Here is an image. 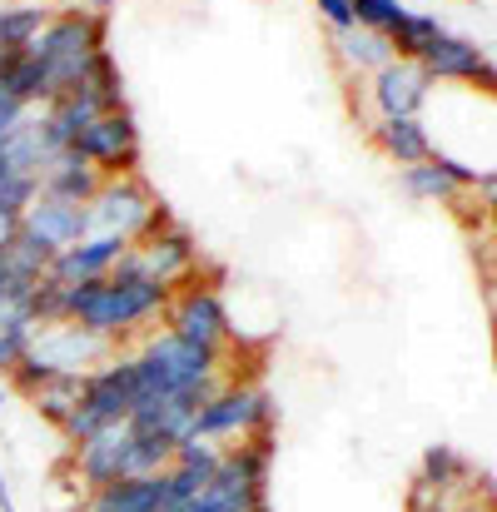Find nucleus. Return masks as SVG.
I'll return each mask as SVG.
<instances>
[{
	"mask_svg": "<svg viewBox=\"0 0 497 512\" xmlns=\"http://www.w3.org/2000/svg\"><path fill=\"white\" fill-rule=\"evenodd\" d=\"M160 329L174 334V339L194 343V348H209V353H229L234 348V324H229V309H224L219 289L214 284H199V279H189V284L174 289Z\"/></svg>",
	"mask_w": 497,
	"mask_h": 512,
	"instance_id": "obj_6",
	"label": "nucleus"
},
{
	"mask_svg": "<svg viewBox=\"0 0 497 512\" xmlns=\"http://www.w3.org/2000/svg\"><path fill=\"white\" fill-rule=\"evenodd\" d=\"M105 30L110 25L95 10H60V15H50V25L30 45V60L40 65L50 100H60V95H70V90H80L90 80L95 60L110 50L105 45Z\"/></svg>",
	"mask_w": 497,
	"mask_h": 512,
	"instance_id": "obj_2",
	"label": "nucleus"
},
{
	"mask_svg": "<svg viewBox=\"0 0 497 512\" xmlns=\"http://www.w3.org/2000/svg\"><path fill=\"white\" fill-rule=\"evenodd\" d=\"M20 229L60 254V249H70V244H80L90 234V219H85V204H70V199H55V194H35L30 209L20 214Z\"/></svg>",
	"mask_w": 497,
	"mask_h": 512,
	"instance_id": "obj_11",
	"label": "nucleus"
},
{
	"mask_svg": "<svg viewBox=\"0 0 497 512\" xmlns=\"http://www.w3.org/2000/svg\"><path fill=\"white\" fill-rule=\"evenodd\" d=\"M100 184H105V174L75 150H60L40 174V194H55V199H70V204H90L100 194Z\"/></svg>",
	"mask_w": 497,
	"mask_h": 512,
	"instance_id": "obj_16",
	"label": "nucleus"
},
{
	"mask_svg": "<svg viewBox=\"0 0 497 512\" xmlns=\"http://www.w3.org/2000/svg\"><path fill=\"white\" fill-rule=\"evenodd\" d=\"M90 234H115L125 244H145L150 234H160L169 224L165 204L150 194V184L140 174H115L100 184V194L85 204Z\"/></svg>",
	"mask_w": 497,
	"mask_h": 512,
	"instance_id": "obj_4",
	"label": "nucleus"
},
{
	"mask_svg": "<svg viewBox=\"0 0 497 512\" xmlns=\"http://www.w3.org/2000/svg\"><path fill=\"white\" fill-rule=\"evenodd\" d=\"M493 314H497V274H493Z\"/></svg>",
	"mask_w": 497,
	"mask_h": 512,
	"instance_id": "obj_32",
	"label": "nucleus"
},
{
	"mask_svg": "<svg viewBox=\"0 0 497 512\" xmlns=\"http://www.w3.org/2000/svg\"><path fill=\"white\" fill-rule=\"evenodd\" d=\"M493 353H497V348H493Z\"/></svg>",
	"mask_w": 497,
	"mask_h": 512,
	"instance_id": "obj_36",
	"label": "nucleus"
},
{
	"mask_svg": "<svg viewBox=\"0 0 497 512\" xmlns=\"http://www.w3.org/2000/svg\"><path fill=\"white\" fill-rule=\"evenodd\" d=\"M75 155H85L105 179L135 174L140 170V125H135V115H130V110L100 115V120L75 140Z\"/></svg>",
	"mask_w": 497,
	"mask_h": 512,
	"instance_id": "obj_7",
	"label": "nucleus"
},
{
	"mask_svg": "<svg viewBox=\"0 0 497 512\" xmlns=\"http://www.w3.org/2000/svg\"><path fill=\"white\" fill-rule=\"evenodd\" d=\"M443 35H448V30H443V20H438V15H413V10H408V15H403V25H398L388 40H393L398 60H423Z\"/></svg>",
	"mask_w": 497,
	"mask_h": 512,
	"instance_id": "obj_21",
	"label": "nucleus"
},
{
	"mask_svg": "<svg viewBox=\"0 0 497 512\" xmlns=\"http://www.w3.org/2000/svg\"><path fill=\"white\" fill-rule=\"evenodd\" d=\"M80 393H85V378H75V373H65V378H50L35 398H30V408L50 423V428H65V418L75 413V403H80Z\"/></svg>",
	"mask_w": 497,
	"mask_h": 512,
	"instance_id": "obj_22",
	"label": "nucleus"
},
{
	"mask_svg": "<svg viewBox=\"0 0 497 512\" xmlns=\"http://www.w3.org/2000/svg\"><path fill=\"white\" fill-rule=\"evenodd\" d=\"M0 408H5V388H0Z\"/></svg>",
	"mask_w": 497,
	"mask_h": 512,
	"instance_id": "obj_33",
	"label": "nucleus"
},
{
	"mask_svg": "<svg viewBox=\"0 0 497 512\" xmlns=\"http://www.w3.org/2000/svg\"><path fill=\"white\" fill-rule=\"evenodd\" d=\"M423 70H428V80H463V85H478L483 75H488V55L473 45V40H458V35H443L423 60H418Z\"/></svg>",
	"mask_w": 497,
	"mask_h": 512,
	"instance_id": "obj_17",
	"label": "nucleus"
},
{
	"mask_svg": "<svg viewBox=\"0 0 497 512\" xmlns=\"http://www.w3.org/2000/svg\"><path fill=\"white\" fill-rule=\"evenodd\" d=\"M353 5H358V25L378 30V35H393L403 25V15H408L398 0H353Z\"/></svg>",
	"mask_w": 497,
	"mask_h": 512,
	"instance_id": "obj_24",
	"label": "nucleus"
},
{
	"mask_svg": "<svg viewBox=\"0 0 497 512\" xmlns=\"http://www.w3.org/2000/svg\"><path fill=\"white\" fill-rule=\"evenodd\" d=\"M135 363H140V398H184L204 408L229 383V353L194 348L165 329L135 343Z\"/></svg>",
	"mask_w": 497,
	"mask_h": 512,
	"instance_id": "obj_1",
	"label": "nucleus"
},
{
	"mask_svg": "<svg viewBox=\"0 0 497 512\" xmlns=\"http://www.w3.org/2000/svg\"><path fill=\"white\" fill-rule=\"evenodd\" d=\"M254 512H269V503H264V508H254Z\"/></svg>",
	"mask_w": 497,
	"mask_h": 512,
	"instance_id": "obj_35",
	"label": "nucleus"
},
{
	"mask_svg": "<svg viewBox=\"0 0 497 512\" xmlns=\"http://www.w3.org/2000/svg\"><path fill=\"white\" fill-rule=\"evenodd\" d=\"M35 348V299L0 304V378H10Z\"/></svg>",
	"mask_w": 497,
	"mask_h": 512,
	"instance_id": "obj_19",
	"label": "nucleus"
},
{
	"mask_svg": "<svg viewBox=\"0 0 497 512\" xmlns=\"http://www.w3.org/2000/svg\"><path fill=\"white\" fill-rule=\"evenodd\" d=\"M488 259L497 264V224H493V239H488Z\"/></svg>",
	"mask_w": 497,
	"mask_h": 512,
	"instance_id": "obj_30",
	"label": "nucleus"
},
{
	"mask_svg": "<svg viewBox=\"0 0 497 512\" xmlns=\"http://www.w3.org/2000/svg\"><path fill=\"white\" fill-rule=\"evenodd\" d=\"M329 50H333V60H338L343 75H378L383 65L398 60L393 40L378 35V30H363V25H353V30H329Z\"/></svg>",
	"mask_w": 497,
	"mask_h": 512,
	"instance_id": "obj_14",
	"label": "nucleus"
},
{
	"mask_svg": "<svg viewBox=\"0 0 497 512\" xmlns=\"http://www.w3.org/2000/svg\"><path fill=\"white\" fill-rule=\"evenodd\" d=\"M314 5H319V15H324L329 30H353L358 25V5L353 0H314Z\"/></svg>",
	"mask_w": 497,
	"mask_h": 512,
	"instance_id": "obj_25",
	"label": "nucleus"
},
{
	"mask_svg": "<svg viewBox=\"0 0 497 512\" xmlns=\"http://www.w3.org/2000/svg\"><path fill=\"white\" fill-rule=\"evenodd\" d=\"M125 254H130V244H125V239H115V234H85L80 244H70V249H60V254H55L50 279H60V284L110 279V274H115V264H120Z\"/></svg>",
	"mask_w": 497,
	"mask_h": 512,
	"instance_id": "obj_12",
	"label": "nucleus"
},
{
	"mask_svg": "<svg viewBox=\"0 0 497 512\" xmlns=\"http://www.w3.org/2000/svg\"><path fill=\"white\" fill-rule=\"evenodd\" d=\"M418 483H428V488H438V493H463V488L473 483V468H468L453 448H428Z\"/></svg>",
	"mask_w": 497,
	"mask_h": 512,
	"instance_id": "obj_23",
	"label": "nucleus"
},
{
	"mask_svg": "<svg viewBox=\"0 0 497 512\" xmlns=\"http://www.w3.org/2000/svg\"><path fill=\"white\" fill-rule=\"evenodd\" d=\"M274 428V403L259 383H224L194 418V438L214 443V448H234L244 438H259Z\"/></svg>",
	"mask_w": 497,
	"mask_h": 512,
	"instance_id": "obj_5",
	"label": "nucleus"
},
{
	"mask_svg": "<svg viewBox=\"0 0 497 512\" xmlns=\"http://www.w3.org/2000/svg\"><path fill=\"white\" fill-rule=\"evenodd\" d=\"M403 189H408L413 199L453 204L458 194H473V189H478V174L468 170L463 160H453V155H433V160H423V165H408V170H403Z\"/></svg>",
	"mask_w": 497,
	"mask_h": 512,
	"instance_id": "obj_13",
	"label": "nucleus"
},
{
	"mask_svg": "<svg viewBox=\"0 0 497 512\" xmlns=\"http://www.w3.org/2000/svg\"><path fill=\"white\" fill-rule=\"evenodd\" d=\"M35 353H40L55 373L85 378V373H95L100 363H110V358L120 353V343L90 334L85 324H45V329H35Z\"/></svg>",
	"mask_w": 497,
	"mask_h": 512,
	"instance_id": "obj_8",
	"label": "nucleus"
},
{
	"mask_svg": "<svg viewBox=\"0 0 497 512\" xmlns=\"http://www.w3.org/2000/svg\"><path fill=\"white\" fill-rule=\"evenodd\" d=\"M75 512H160V478H120L85 493Z\"/></svg>",
	"mask_w": 497,
	"mask_h": 512,
	"instance_id": "obj_18",
	"label": "nucleus"
},
{
	"mask_svg": "<svg viewBox=\"0 0 497 512\" xmlns=\"http://www.w3.org/2000/svg\"><path fill=\"white\" fill-rule=\"evenodd\" d=\"M50 15L55 10H45V5H5L0 10V50H30L35 35L50 25Z\"/></svg>",
	"mask_w": 497,
	"mask_h": 512,
	"instance_id": "obj_20",
	"label": "nucleus"
},
{
	"mask_svg": "<svg viewBox=\"0 0 497 512\" xmlns=\"http://www.w3.org/2000/svg\"><path fill=\"white\" fill-rule=\"evenodd\" d=\"M90 5H95V15H105V10H110V0H90Z\"/></svg>",
	"mask_w": 497,
	"mask_h": 512,
	"instance_id": "obj_31",
	"label": "nucleus"
},
{
	"mask_svg": "<svg viewBox=\"0 0 497 512\" xmlns=\"http://www.w3.org/2000/svg\"><path fill=\"white\" fill-rule=\"evenodd\" d=\"M135 403H140V363H135V348H120L110 363H100L95 373H85V393H80L75 413L65 418L60 438L70 448H80L95 433H105L115 423H130Z\"/></svg>",
	"mask_w": 497,
	"mask_h": 512,
	"instance_id": "obj_3",
	"label": "nucleus"
},
{
	"mask_svg": "<svg viewBox=\"0 0 497 512\" xmlns=\"http://www.w3.org/2000/svg\"><path fill=\"white\" fill-rule=\"evenodd\" d=\"M453 512H497V498H488V493H463Z\"/></svg>",
	"mask_w": 497,
	"mask_h": 512,
	"instance_id": "obj_26",
	"label": "nucleus"
},
{
	"mask_svg": "<svg viewBox=\"0 0 497 512\" xmlns=\"http://www.w3.org/2000/svg\"><path fill=\"white\" fill-rule=\"evenodd\" d=\"M478 199H483V214H493L497 209V174H478V189H473Z\"/></svg>",
	"mask_w": 497,
	"mask_h": 512,
	"instance_id": "obj_27",
	"label": "nucleus"
},
{
	"mask_svg": "<svg viewBox=\"0 0 497 512\" xmlns=\"http://www.w3.org/2000/svg\"><path fill=\"white\" fill-rule=\"evenodd\" d=\"M488 219H493V224H497V209H493V214H488Z\"/></svg>",
	"mask_w": 497,
	"mask_h": 512,
	"instance_id": "obj_34",
	"label": "nucleus"
},
{
	"mask_svg": "<svg viewBox=\"0 0 497 512\" xmlns=\"http://www.w3.org/2000/svg\"><path fill=\"white\" fill-rule=\"evenodd\" d=\"M125 448H130V423H115L105 433H95L90 443L70 448V473L85 493L105 488V483H120L125 478Z\"/></svg>",
	"mask_w": 497,
	"mask_h": 512,
	"instance_id": "obj_9",
	"label": "nucleus"
},
{
	"mask_svg": "<svg viewBox=\"0 0 497 512\" xmlns=\"http://www.w3.org/2000/svg\"><path fill=\"white\" fill-rule=\"evenodd\" d=\"M0 512H15V498H10V483H5V473H0Z\"/></svg>",
	"mask_w": 497,
	"mask_h": 512,
	"instance_id": "obj_29",
	"label": "nucleus"
},
{
	"mask_svg": "<svg viewBox=\"0 0 497 512\" xmlns=\"http://www.w3.org/2000/svg\"><path fill=\"white\" fill-rule=\"evenodd\" d=\"M25 115H30V110H0V150L10 145V135H15V125H20Z\"/></svg>",
	"mask_w": 497,
	"mask_h": 512,
	"instance_id": "obj_28",
	"label": "nucleus"
},
{
	"mask_svg": "<svg viewBox=\"0 0 497 512\" xmlns=\"http://www.w3.org/2000/svg\"><path fill=\"white\" fill-rule=\"evenodd\" d=\"M433 95V80L418 60H393L373 75V110L378 120H393V115H418Z\"/></svg>",
	"mask_w": 497,
	"mask_h": 512,
	"instance_id": "obj_10",
	"label": "nucleus"
},
{
	"mask_svg": "<svg viewBox=\"0 0 497 512\" xmlns=\"http://www.w3.org/2000/svg\"><path fill=\"white\" fill-rule=\"evenodd\" d=\"M373 145L398 165V170H408V165H423V160H433L438 150H433V135L423 130V120L418 115H393V120H373Z\"/></svg>",
	"mask_w": 497,
	"mask_h": 512,
	"instance_id": "obj_15",
	"label": "nucleus"
}]
</instances>
